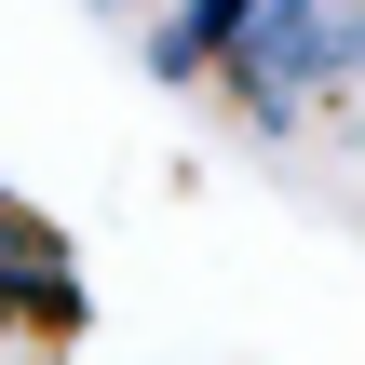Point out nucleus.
Listing matches in <instances>:
<instances>
[{"mask_svg":"<svg viewBox=\"0 0 365 365\" xmlns=\"http://www.w3.org/2000/svg\"><path fill=\"white\" fill-rule=\"evenodd\" d=\"M352 68H365V0H257L244 41L217 54V81L257 122H298V95H339Z\"/></svg>","mask_w":365,"mask_h":365,"instance_id":"1","label":"nucleus"},{"mask_svg":"<svg viewBox=\"0 0 365 365\" xmlns=\"http://www.w3.org/2000/svg\"><path fill=\"white\" fill-rule=\"evenodd\" d=\"M244 14H257V0H176V14H163V68H217V54L244 41Z\"/></svg>","mask_w":365,"mask_h":365,"instance_id":"2","label":"nucleus"}]
</instances>
